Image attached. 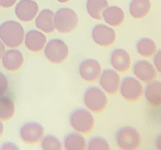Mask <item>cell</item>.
Here are the masks:
<instances>
[{
  "instance_id": "6da1fadb",
  "label": "cell",
  "mask_w": 161,
  "mask_h": 150,
  "mask_svg": "<svg viewBox=\"0 0 161 150\" xmlns=\"http://www.w3.org/2000/svg\"><path fill=\"white\" fill-rule=\"evenodd\" d=\"M25 31L21 23L17 21H4L0 25V40L6 47L16 49L24 42Z\"/></svg>"
},
{
  "instance_id": "7a4b0ae2",
  "label": "cell",
  "mask_w": 161,
  "mask_h": 150,
  "mask_svg": "<svg viewBox=\"0 0 161 150\" xmlns=\"http://www.w3.org/2000/svg\"><path fill=\"white\" fill-rule=\"evenodd\" d=\"M83 101L86 108L93 113H101L107 108L108 100L105 91L98 86H89L84 91Z\"/></svg>"
},
{
  "instance_id": "3957f363",
  "label": "cell",
  "mask_w": 161,
  "mask_h": 150,
  "mask_svg": "<svg viewBox=\"0 0 161 150\" xmlns=\"http://www.w3.org/2000/svg\"><path fill=\"white\" fill-rule=\"evenodd\" d=\"M69 123L72 130L80 134H89L95 127L92 112L87 108H76L69 115Z\"/></svg>"
},
{
  "instance_id": "277c9868",
  "label": "cell",
  "mask_w": 161,
  "mask_h": 150,
  "mask_svg": "<svg viewBox=\"0 0 161 150\" xmlns=\"http://www.w3.org/2000/svg\"><path fill=\"white\" fill-rule=\"evenodd\" d=\"M117 146L123 150H136L142 145L141 134L133 127H122L116 132Z\"/></svg>"
},
{
  "instance_id": "5b68a950",
  "label": "cell",
  "mask_w": 161,
  "mask_h": 150,
  "mask_svg": "<svg viewBox=\"0 0 161 150\" xmlns=\"http://www.w3.org/2000/svg\"><path fill=\"white\" fill-rule=\"evenodd\" d=\"M55 29L63 34L75 31L79 25L78 13L69 7H62L55 13Z\"/></svg>"
},
{
  "instance_id": "8992f818",
  "label": "cell",
  "mask_w": 161,
  "mask_h": 150,
  "mask_svg": "<svg viewBox=\"0 0 161 150\" xmlns=\"http://www.w3.org/2000/svg\"><path fill=\"white\" fill-rule=\"evenodd\" d=\"M119 91L121 96L128 102H135L144 96V86L136 77L126 76L121 79Z\"/></svg>"
},
{
  "instance_id": "52a82bcc",
  "label": "cell",
  "mask_w": 161,
  "mask_h": 150,
  "mask_svg": "<svg viewBox=\"0 0 161 150\" xmlns=\"http://www.w3.org/2000/svg\"><path fill=\"white\" fill-rule=\"evenodd\" d=\"M43 49L46 58L53 64H61L67 59L69 54L67 44L60 38L51 39L46 43Z\"/></svg>"
},
{
  "instance_id": "ba28073f",
  "label": "cell",
  "mask_w": 161,
  "mask_h": 150,
  "mask_svg": "<svg viewBox=\"0 0 161 150\" xmlns=\"http://www.w3.org/2000/svg\"><path fill=\"white\" fill-rule=\"evenodd\" d=\"M91 37L97 45L101 47H108L114 44L117 34L114 28L107 24H97L92 28Z\"/></svg>"
},
{
  "instance_id": "9c48e42d",
  "label": "cell",
  "mask_w": 161,
  "mask_h": 150,
  "mask_svg": "<svg viewBox=\"0 0 161 150\" xmlns=\"http://www.w3.org/2000/svg\"><path fill=\"white\" fill-rule=\"evenodd\" d=\"M19 135L24 143L29 145L37 144L45 135V129L39 122H27L21 126Z\"/></svg>"
},
{
  "instance_id": "30bf717a",
  "label": "cell",
  "mask_w": 161,
  "mask_h": 150,
  "mask_svg": "<svg viewBox=\"0 0 161 150\" xmlns=\"http://www.w3.org/2000/svg\"><path fill=\"white\" fill-rule=\"evenodd\" d=\"M98 80L100 87L105 91V94L115 95L119 91L121 78L119 72L114 69H104L103 71H101Z\"/></svg>"
},
{
  "instance_id": "8fae6325",
  "label": "cell",
  "mask_w": 161,
  "mask_h": 150,
  "mask_svg": "<svg viewBox=\"0 0 161 150\" xmlns=\"http://www.w3.org/2000/svg\"><path fill=\"white\" fill-rule=\"evenodd\" d=\"M39 13V6L35 0H21L14 7V13L21 22L28 23L35 19Z\"/></svg>"
},
{
  "instance_id": "7c38bea8",
  "label": "cell",
  "mask_w": 161,
  "mask_h": 150,
  "mask_svg": "<svg viewBox=\"0 0 161 150\" xmlns=\"http://www.w3.org/2000/svg\"><path fill=\"white\" fill-rule=\"evenodd\" d=\"M102 71L101 65L95 59H85L79 65V74L80 78L87 82H93L99 78Z\"/></svg>"
},
{
  "instance_id": "4fadbf2b",
  "label": "cell",
  "mask_w": 161,
  "mask_h": 150,
  "mask_svg": "<svg viewBox=\"0 0 161 150\" xmlns=\"http://www.w3.org/2000/svg\"><path fill=\"white\" fill-rule=\"evenodd\" d=\"M132 71L134 77H136L142 83H149L157 77V71L154 65L147 60L136 61L133 64Z\"/></svg>"
},
{
  "instance_id": "5bb4252c",
  "label": "cell",
  "mask_w": 161,
  "mask_h": 150,
  "mask_svg": "<svg viewBox=\"0 0 161 150\" xmlns=\"http://www.w3.org/2000/svg\"><path fill=\"white\" fill-rule=\"evenodd\" d=\"M109 63L112 68L119 73H125L129 70L131 65L130 54L124 49H115L109 57Z\"/></svg>"
},
{
  "instance_id": "9a60e30c",
  "label": "cell",
  "mask_w": 161,
  "mask_h": 150,
  "mask_svg": "<svg viewBox=\"0 0 161 150\" xmlns=\"http://www.w3.org/2000/svg\"><path fill=\"white\" fill-rule=\"evenodd\" d=\"M24 43L28 50H30L32 53H38L45 47L47 43V37L45 33L40 30H33L32 29L25 34Z\"/></svg>"
},
{
  "instance_id": "2e32d148",
  "label": "cell",
  "mask_w": 161,
  "mask_h": 150,
  "mask_svg": "<svg viewBox=\"0 0 161 150\" xmlns=\"http://www.w3.org/2000/svg\"><path fill=\"white\" fill-rule=\"evenodd\" d=\"M2 66L5 70L9 72L18 71L23 66L24 63V57L19 49H10L8 50H5L3 54L2 59Z\"/></svg>"
},
{
  "instance_id": "e0dca14e",
  "label": "cell",
  "mask_w": 161,
  "mask_h": 150,
  "mask_svg": "<svg viewBox=\"0 0 161 150\" xmlns=\"http://www.w3.org/2000/svg\"><path fill=\"white\" fill-rule=\"evenodd\" d=\"M55 13L51 9H42L35 17V26L43 33H52L55 29Z\"/></svg>"
},
{
  "instance_id": "ac0fdd59",
  "label": "cell",
  "mask_w": 161,
  "mask_h": 150,
  "mask_svg": "<svg viewBox=\"0 0 161 150\" xmlns=\"http://www.w3.org/2000/svg\"><path fill=\"white\" fill-rule=\"evenodd\" d=\"M102 19L104 23L111 27H119L125 20V13L120 6L112 5L108 6L102 13Z\"/></svg>"
},
{
  "instance_id": "d6986e66",
  "label": "cell",
  "mask_w": 161,
  "mask_h": 150,
  "mask_svg": "<svg viewBox=\"0 0 161 150\" xmlns=\"http://www.w3.org/2000/svg\"><path fill=\"white\" fill-rule=\"evenodd\" d=\"M144 97L153 107L161 106V81L153 80L144 87Z\"/></svg>"
},
{
  "instance_id": "ffe728a7",
  "label": "cell",
  "mask_w": 161,
  "mask_h": 150,
  "mask_svg": "<svg viewBox=\"0 0 161 150\" xmlns=\"http://www.w3.org/2000/svg\"><path fill=\"white\" fill-rule=\"evenodd\" d=\"M128 8L131 17L141 20L147 17L151 12L152 2L151 0H131Z\"/></svg>"
},
{
  "instance_id": "44dd1931",
  "label": "cell",
  "mask_w": 161,
  "mask_h": 150,
  "mask_svg": "<svg viewBox=\"0 0 161 150\" xmlns=\"http://www.w3.org/2000/svg\"><path fill=\"white\" fill-rule=\"evenodd\" d=\"M63 147L66 150H85L87 149V142L83 134L74 132L64 137Z\"/></svg>"
},
{
  "instance_id": "7402d4cb",
  "label": "cell",
  "mask_w": 161,
  "mask_h": 150,
  "mask_svg": "<svg viewBox=\"0 0 161 150\" xmlns=\"http://www.w3.org/2000/svg\"><path fill=\"white\" fill-rule=\"evenodd\" d=\"M136 52L145 59L152 58L157 52V44L153 39L149 37H142L136 42Z\"/></svg>"
},
{
  "instance_id": "603a6c76",
  "label": "cell",
  "mask_w": 161,
  "mask_h": 150,
  "mask_svg": "<svg viewBox=\"0 0 161 150\" xmlns=\"http://www.w3.org/2000/svg\"><path fill=\"white\" fill-rule=\"evenodd\" d=\"M108 6V0H87L86 9L88 14L93 20L100 21L102 19V13Z\"/></svg>"
},
{
  "instance_id": "cb8c5ba5",
  "label": "cell",
  "mask_w": 161,
  "mask_h": 150,
  "mask_svg": "<svg viewBox=\"0 0 161 150\" xmlns=\"http://www.w3.org/2000/svg\"><path fill=\"white\" fill-rule=\"evenodd\" d=\"M14 112H16V108L12 98L5 95L0 96V119L2 122H7L14 117Z\"/></svg>"
},
{
  "instance_id": "d4e9b609",
  "label": "cell",
  "mask_w": 161,
  "mask_h": 150,
  "mask_svg": "<svg viewBox=\"0 0 161 150\" xmlns=\"http://www.w3.org/2000/svg\"><path fill=\"white\" fill-rule=\"evenodd\" d=\"M40 148L43 150H61L63 148L62 142L54 135H43L40 140Z\"/></svg>"
},
{
  "instance_id": "484cf974",
  "label": "cell",
  "mask_w": 161,
  "mask_h": 150,
  "mask_svg": "<svg viewBox=\"0 0 161 150\" xmlns=\"http://www.w3.org/2000/svg\"><path fill=\"white\" fill-rule=\"evenodd\" d=\"M87 149L89 150H109L111 146L103 137H93L87 143Z\"/></svg>"
},
{
  "instance_id": "4316f807",
  "label": "cell",
  "mask_w": 161,
  "mask_h": 150,
  "mask_svg": "<svg viewBox=\"0 0 161 150\" xmlns=\"http://www.w3.org/2000/svg\"><path fill=\"white\" fill-rule=\"evenodd\" d=\"M8 91V79L4 73L0 72V96L5 95Z\"/></svg>"
},
{
  "instance_id": "83f0119b",
  "label": "cell",
  "mask_w": 161,
  "mask_h": 150,
  "mask_svg": "<svg viewBox=\"0 0 161 150\" xmlns=\"http://www.w3.org/2000/svg\"><path fill=\"white\" fill-rule=\"evenodd\" d=\"M153 65H154L157 73L161 74V49H157V52L153 56Z\"/></svg>"
},
{
  "instance_id": "f1b7e54d",
  "label": "cell",
  "mask_w": 161,
  "mask_h": 150,
  "mask_svg": "<svg viewBox=\"0 0 161 150\" xmlns=\"http://www.w3.org/2000/svg\"><path fill=\"white\" fill-rule=\"evenodd\" d=\"M1 149L3 150H19L20 148L18 147V145L17 144H14L13 143V142H4L2 145H1Z\"/></svg>"
},
{
  "instance_id": "f546056e",
  "label": "cell",
  "mask_w": 161,
  "mask_h": 150,
  "mask_svg": "<svg viewBox=\"0 0 161 150\" xmlns=\"http://www.w3.org/2000/svg\"><path fill=\"white\" fill-rule=\"evenodd\" d=\"M17 0H0V6L4 7V8H8L16 4Z\"/></svg>"
},
{
  "instance_id": "4dcf8cb0",
  "label": "cell",
  "mask_w": 161,
  "mask_h": 150,
  "mask_svg": "<svg viewBox=\"0 0 161 150\" xmlns=\"http://www.w3.org/2000/svg\"><path fill=\"white\" fill-rule=\"evenodd\" d=\"M5 44L3 43L1 40H0V60L2 59V57H3V54H4L5 53Z\"/></svg>"
},
{
  "instance_id": "1f68e13d",
  "label": "cell",
  "mask_w": 161,
  "mask_h": 150,
  "mask_svg": "<svg viewBox=\"0 0 161 150\" xmlns=\"http://www.w3.org/2000/svg\"><path fill=\"white\" fill-rule=\"evenodd\" d=\"M155 147H156V149L161 150V134L159 135V136H157V138H156V140H155Z\"/></svg>"
},
{
  "instance_id": "d6a6232c",
  "label": "cell",
  "mask_w": 161,
  "mask_h": 150,
  "mask_svg": "<svg viewBox=\"0 0 161 150\" xmlns=\"http://www.w3.org/2000/svg\"><path fill=\"white\" fill-rule=\"evenodd\" d=\"M3 131H4V129H3V123H2V122H1V119H0V137L2 136Z\"/></svg>"
},
{
  "instance_id": "836d02e7",
  "label": "cell",
  "mask_w": 161,
  "mask_h": 150,
  "mask_svg": "<svg viewBox=\"0 0 161 150\" xmlns=\"http://www.w3.org/2000/svg\"><path fill=\"white\" fill-rule=\"evenodd\" d=\"M58 2H61V3H66V2H68L69 0H57Z\"/></svg>"
},
{
  "instance_id": "e575fe53",
  "label": "cell",
  "mask_w": 161,
  "mask_h": 150,
  "mask_svg": "<svg viewBox=\"0 0 161 150\" xmlns=\"http://www.w3.org/2000/svg\"><path fill=\"white\" fill-rule=\"evenodd\" d=\"M0 149H1V145H0Z\"/></svg>"
},
{
  "instance_id": "d590c367",
  "label": "cell",
  "mask_w": 161,
  "mask_h": 150,
  "mask_svg": "<svg viewBox=\"0 0 161 150\" xmlns=\"http://www.w3.org/2000/svg\"><path fill=\"white\" fill-rule=\"evenodd\" d=\"M0 7H1V6H0Z\"/></svg>"
}]
</instances>
